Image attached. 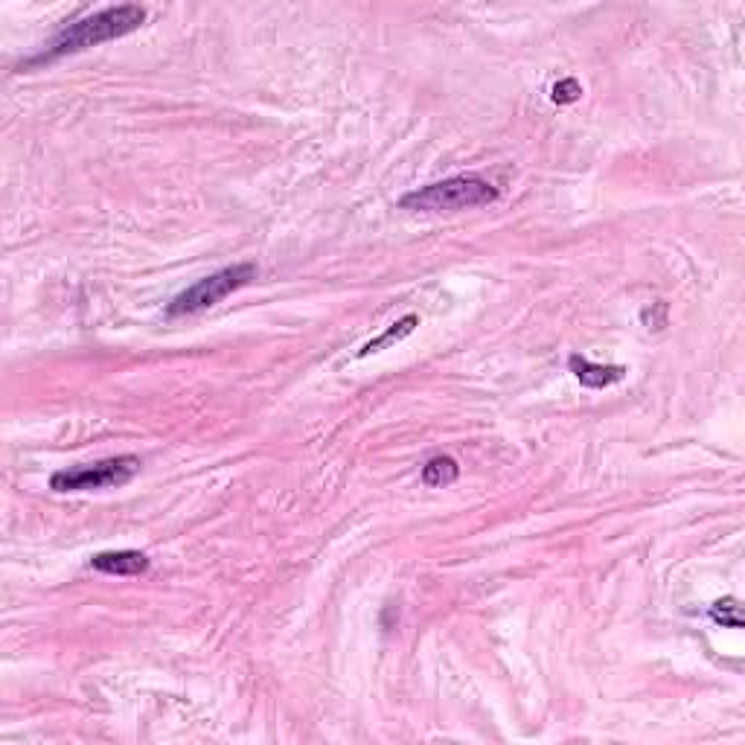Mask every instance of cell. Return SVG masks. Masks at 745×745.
<instances>
[{
    "label": "cell",
    "mask_w": 745,
    "mask_h": 745,
    "mask_svg": "<svg viewBox=\"0 0 745 745\" xmlns=\"http://www.w3.org/2000/svg\"><path fill=\"white\" fill-rule=\"evenodd\" d=\"M140 472V457L120 454L85 466H70L50 478V489L56 492H94V489H111V486L129 484Z\"/></svg>",
    "instance_id": "obj_4"
},
{
    "label": "cell",
    "mask_w": 745,
    "mask_h": 745,
    "mask_svg": "<svg viewBox=\"0 0 745 745\" xmlns=\"http://www.w3.org/2000/svg\"><path fill=\"white\" fill-rule=\"evenodd\" d=\"M498 201V190L481 175H454L437 184H425L399 198L402 210L414 213H460Z\"/></svg>",
    "instance_id": "obj_2"
},
{
    "label": "cell",
    "mask_w": 745,
    "mask_h": 745,
    "mask_svg": "<svg viewBox=\"0 0 745 745\" xmlns=\"http://www.w3.org/2000/svg\"><path fill=\"white\" fill-rule=\"evenodd\" d=\"M143 21H146V9L137 6V3L99 9L94 15L70 24L65 33L56 35V41L50 44V50L44 56H38L35 62L59 59V56H67V53H79V50H88V47H99L105 41L123 38V35L134 33L137 27H143Z\"/></svg>",
    "instance_id": "obj_1"
},
{
    "label": "cell",
    "mask_w": 745,
    "mask_h": 745,
    "mask_svg": "<svg viewBox=\"0 0 745 745\" xmlns=\"http://www.w3.org/2000/svg\"><path fill=\"white\" fill-rule=\"evenodd\" d=\"M568 367L571 373L580 379V385L591 390L609 388V385H617L623 376H626V367H612V364H594L583 356H571L568 358Z\"/></svg>",
    "instance_id": "obj_6"
},
{
    "label": "cell",
    "mask_w": 745,
    "mask_h": 745,
    "mask_svg": "<svg viewBox=\"0 0 745 745\" xmlns=\"http://www.w3.org/2000/svg\"><path fill=\"white\" fill-rule=\"evenodd\" d=\"M149 556L140 551H108V553H97L91 559V568L94 571H102V574H111V577H140L149 571Z\"/></svg>",
    "instance_id": "obj_5"
},
{
    "label": "cell",
    "mask_w": 745,
    "mask_h": 745,
    "mask_svg": "<svg viewBox=\"0 0 745 745\" xmlns=\"http://www.w3.org/2000/svg\"><path fill=\"white\" fill-rule=\"evenodd\" d=\"M417 324H420V318L417 315H405L402 321H396V324L390 326V329H385L379 338H373L370 344H364L361 350H358V358H367V356H373V353H379V350H385V347H390V344H399L402 338H408L414 329H417Z\"/></svg>",
    "instance_id": "obj_7"
},
{
    "label": "cell",
    "mask_w": 745,
    "mask_h": 745,
    "mask_svg": "<svg viewBox=\"0 0 745 745\" xmlns=\"http://www.w3.org/2000/svg\"><path fill=\"white\" fill-rule=\"evenodd\" d=\"M251 280H257V265L251 262H239V265H230V268H222L204 280L193 283L190 289L178 294L169 306H166V315L169 318H181V315H195V312H204L216 303H222L225 297L248 286Z\"/></svg>",
    "instance_id": "obj_3"
},
{
    "label": "cell",
    "mask_w": 745,
    "mask_h": 745,
    "mask_svg": "<svg viewBox=\"0 0 745 745\" xmlns=\"http://www.w3.org/2000/svg\"><path fill=\"white\" fill-rule=\"evenodd\" d=\"M583 94V85L577 82V79H562V82H556L551 91V99L556 105H571V102H577Z\"/></svg>",
    "instance_id": "obj_10"
},
{
    "label": "cell",
    "mask_w": 745,
    "mask_h": 745,
    "mask_svg": "<svg viewBox=\"0 0 745 745\" xmlns=\"http://www.w3.org/2000/svg\"><path fill=\"white\" fill-rule=\"evenodd\" d=\"M460 478V466L454 457H431L422 466V484L425 486H449Z\"/></svg>",
    "instance_id": "obj_8"
},
{
    "label": "cell",
    "mask_w": 745,
    "mask_h": 745,
    "mask_svg": "<svg viewBox=\"0 0 745 745\" xmlns=\"http://www.w3.org/2000/svg\"><path fill=\"white\" fill-rule=\"evenodd\" d=\"M711 617L722 626H731V629H740L743 626V609H740V600L734 597H725L719 603H713Z\"/></svg>",
    "instance_id": "obj_9"
}]
</instances>
